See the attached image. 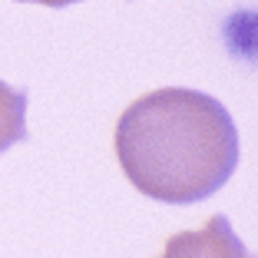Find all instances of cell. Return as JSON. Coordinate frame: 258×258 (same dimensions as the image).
<instances>
[{
	"label": "cell",
	"mask_w": 258,
	"mask_h": 258,
	"mask_svg": "<svg viewBox=\"0 0 258 258\" xmlns=\"http://www.w3.org/2000/svg\"><path fill=\"white\" fill-rule=\"evenodd\" d=\"M116 159L143 196L166 205H192L232 179L238 129L215 96L162 86L122 109Z\"/></svg>",
	"instance_id": "1"
},
{
	"label": "cell",
	"mask_w": 258,
	"mask_h": 258,
	"mask_svg": "<svg viewBox=\"0 0 258 258\" xmlns=\"http://www.w3.org/2000/svg\"><path fill=\"white\" fill-rule=\"evenodd\" d=\"M17 4H43V7H70V4H83V0H17Z\"/></svg>",
	"instance_id": "4"
},
{
	"label": "cell",
	"mask_w": 258,
	"mask_h": 258,
	"mask_svg": "<svg viewBox=\"0 0 258 258\" xmlns=\"http://www.w3.org/2000/svg\"><path fill=\"white\" fill-rule=\"evenodd\" d=\"M27 139V93L0 80V152Z\"/></svg>",
	"instance_id": "3"
},
{
	"label": "cell",
	"mask_w": 258,
	"mask_h": 258,
	"mask_svg": "<svg viewBox=\"0 0 258 258\" xmlns=\"http://www.w3.org/2000/svg\"><path fill=\"white\" fill-rule=\"evenodd\" d=\"M159 258H251V251L242 245L225 215H212L202 228L175 232L162 245Z\"/></svg>",
	"instance_id": "2"
}]
</instances>
